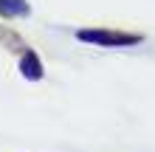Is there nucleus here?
Masks as SVG:
<instances>
[{
    "instance_id": "f257e3e1",
    "label": "nucleus",
    "mask_w": 155,
    "mask_h": 152,
    "mask_svg": "<svg viewBox=\"0 0 155 152\" xmlns=\"http://www.w3.org/2000/svg\"><path fill=\"white\" fill-rule=\"evenodd\" d=\"M76 37L82 42H90V45H135L141 42L138 34H118V31H79Z\"/></svg>"
},
{
    "instance_id": "f03ea898",
    "label": "nucleus",
    "mask_w": 155,
    "mask_h": 152,
    "mask_svg": "<svg viewBox=\"0 0 155 152\" xmlns=\"http://www.w3.org/2000/svg\"><path fill=\"white\" fill-rule=\"evenodd\" d=\"M20 70L25 79H40L42 76V68H40V59L34 57V53H25L23 62H20Z\"/></svg>"
},
{
    "instance_id": "7ed1b4c3",
    "label": "nucleus",
    "mask_w": 155,
    "mask_h": 152,
    "mask_svg": "<svg viewBox=\"0 0 155 152\" xmlns=\"http://www.w3.org/2000/svg\"><path fill=\"white\" fill-rule=\"evenodd\" d=\"M0 14L3 17L28 14V3H25V0H0Z\"/></svg>"
}]
</instances>
